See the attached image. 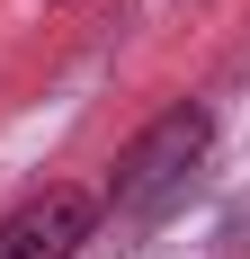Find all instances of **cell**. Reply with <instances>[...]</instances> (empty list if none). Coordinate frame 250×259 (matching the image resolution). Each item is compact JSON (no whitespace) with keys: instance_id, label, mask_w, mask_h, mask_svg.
Here are the masks:
<instances>
[{"instance_id":"7a4b0ae2","label":"cell","mask_w":250,"mask_h":259,"mask_svg":"<svg viewBox=\"0 0 250 259\" xmlns=\"http://www.w3.org/2000/svg\"><path fill=\"white\" fill-rule=\"evenodd\" d=\"M99 224V197L90 188H45V197H27L9 224H0V259H72Z\"/></svg>"},{"instance_id":"6da1fadb","label":"cell","mask_w":250,"mask_h":259,"mask_svg":"<svg viewBox=\"0 0 250 259\" xmlns=\"http://www.w3.org/2000/svg\"><path fill=\"white\" fill-rule=\"evenodd\" d=\"M205 134H215L205 107H170V116H152V125L125 143L107 206H116L125 224H152L170 197H188V179H197V161H205Z\"/></svg>"}]
</instances>
